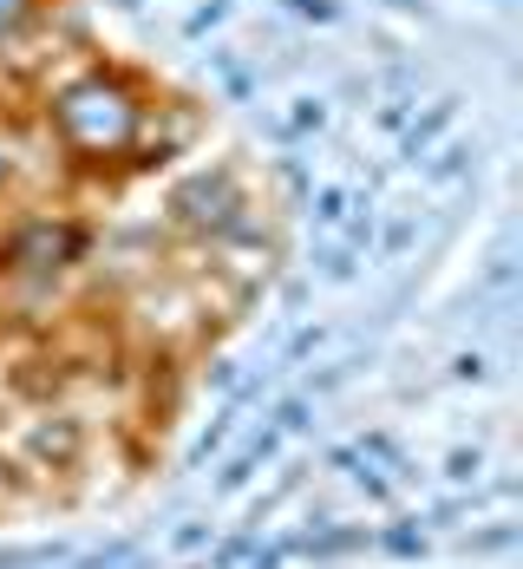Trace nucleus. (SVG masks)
<instances>
[{
	"mask_svg": "<svg viewBox=\"0 0 523 569\" xmlns=\"http://www.w3.org/2000/svg\"><path fill=\"white\" fill-rule=\"evenodd\" d=\"M151 92L138 72L105 66V59H86L79 72L53 79L40 92V124H47V144L72 171H124V158L138 151L144 124H151Z\"/></svg>",
	"mask_w": 523,
	"mask_h": 569,
	"instance_id": "f257e3e1",
	"label": "nucleus"
},
{
	"mask_svg": "<svg viewBox=\"0 0 523 569\" xmlns=\"http://www.w3.org/2000/svg\"><path fill=\"white\" fill-rule=\"evenodd\" d=\"M249 203H255V197H249L242 171L217 158V164L183 171L171 190H164V223H171L177 236H190V242H203V249H210V242H217V236H223Z\"/></svg>",
	"mask_w": 523,
	"mask_h": 569,
	"instance_id": "f03ea898",
	"label": "nucleus"
},
{
	"mask_svg": "<svg viewBox=\"0 0 523 569\" xmlns=\"http://www.w3.org/2000/svg\"><path fill=\"white\" fill-rule=\"evenodd\" d=\"M86 256H92V229L72 223V217H53V210H33V217H20V223L0 236V276H13V282L53 288Z\"/></svg>",
	"mask_w": 523,
	"mask_h": 569,
	"instance_id": "7ed1b4c3",
	"label": "nucleus"
},
{
	"mask_svg": "<svg viewBox=\"0 0 523 569\" xmlns=\"http://www.w3.org/2000/svg\"><path fill=\"white\" fill-rule=\"evenodd\" d=\"M20 452L33 458L40 471H72V465L86 458V419H72V412H40V419H27V426H20Z\"/></svg>",
	"mask_w": 523,
	"mask_h": 569,
	"instance_id": "20e7f679",
	"label": "nucleus"
},
{
	"mask_svg": "<svg viewBox=\"0 0 523 569\" xmlns=\"http://www.w3.org/2000/svg\"><path fill=\"white\" fill-rule=\"evenodd\" d=\"M459 124V99L445 92V99H432L425 112L406 118V131H400V164H425V151L432 144H445V131Z\"/></svg>",
	"mask_w": 523,
	"mask_h": 569,
	"instance_id": "39448f33",
	"label": "nucleus"
},
{
	"mask_svg": "<svg viewBox=\"0 0 523 569\" xmlns=\"http://www.w3.org/2000/svg\"><path fill=\"white\" fill-rule=\"evenodd\" d=\"M373 550L393 557V563H419L432 550V530H419V517H393L386 530H373Z\"/></svg>",
	"mask_w": 523,
	"mask_h": 569,
	"instance_id": "423d86ee",
	"label": "nucleus"
},
{
	"mask_svg": "<svg viewBox=\"0 0 523 569\" xmlns=\"http://www.w3.org/2000/svg\"><path fill=\"white\" fill-rule=\"evenodd\" d=\"M47 13H53L47 0H0V59L13 53V47H20V40H27Z\"/></svg>",
	"mask_w": 523,
	"mask_h": 569,
	"instance_id": "0eeeda50",
	"label": "nucleus"
},
{
	"mask_svg": "<svg viewBox=\"0 0 523 569\" xmlns=\"http://www.w3.org/2000/svg\"><path fill=\"white\" fill-rule=\"evenodd\" d=\"M282 124H289L294 144H301V138H321V131L334 124V99H321V92H301V99H294V112L282 118Z\"/></svg>",
	"mask_w": 523,
	"mask_h": 569,
	"instance_id": "6e6552de",
	"label": "nucleus"
},
{
	"mask_svg": "<svg viewBox=\"0 0 523 569\" xmlns=\"http://www.w3.org/2000/svg\"><path fill=\"white\" fill-rule=\"evenodd\" d=\"M471 158H477V151H471L465 138H452V144H432V151H425V183H459V177L471 171Z\"/></svg>",
	"mask_w": 523,
	"mask_h": 569,
	"instance_id": "1a4fd4ad",
	"label": "nucleus"
},
{
	"mask_svg": "<svg viewBox=\"0 0 523 569\" xmlns=\"http://www.w3.org/2000/svg\"><path fill=\"white\" fill-rule=\"evenodd\" d=\"M235 419H242V412H230V406H223V412H217V419H210V426H203V432L190 439V458H183V465H190V471H203L210 458H217V452H223V446H230Z\"/></svg>",
	"mask_w": 523,
	"mask_h": 569,
	"instance_id": "9d476101",
	"label": "nucleus"
},
{
	"mask_svg": "<svg viewBox=\"0 0 523 569\" xmlns=\"http://www.w3.org/2000/svg\"><path fill=\"white\" fill-rule=\"evenodd\" d=\"M72 557V543H13V550H0V569H59Z\"/></svg>",
	"mask_w": 523,
	"mask_h": 569,
	"instance_id": "9b49d317",
	"label": "nucleus"
},
{
	"mask_svg": "<svg viewBox=\"0 0 523 569\" xmlns=\"http://www.w3.org/2000/svg\"><path fill=\"white\" fill-rule=\"evenodd\" d=\"M269 426H275L282 439H301V432L314 426V399L308 393H282L275 406H269Z\"/></svg>",
	"mask_w": 523,
	"mask_h": 569,
	"instance_id": "f8f14e48",
	"label": "nucleus"
},
{
	"mask_svg": "<svg viewBox=\"0 0 523 569\" xmlns=\"http://www.w3.org/2000/svg\"><path fill=\"white\" fill-rule=\"evenodd\" d=\"M523 543V523H484L465 537V557H511Z\"/></svg>",
	"mask_w": 523,
	"mask_h": 569,
	"instance_id": "ddd939ff",
	"label": "nucleus"
},
{
	"mask_svg": "<svg viewBox=\"0 0 523 569\" xmlns=\"http://www.w3.org/2000/svg\"><path fill=\"white\" fill-rule=\"evenodd\" d=\"M348 210H353V197L341 190V183H314V190H308V217H314L321 229H341Z\"/></svg>",
	"mask_w": 523,
	"mask_h": 569,
	"instance_id": "4468645a",
	"label": "nucleus"
},
{
	"mask_svg": "<svg viewBox=\"0 0 523 569\" xmlns=\"http://www.w3.org/2000/svg\"><path fill=\"white\" fill-rule=\"evenodd\" d=\"M412 242H419V217H393L386 229H373V256L380 262H400Z\"/></svg>",
	"mask_w": 523,
	"mask_h": 569,
	"instance_id": "2eb2a0df",
	"label": "nucleus"
},
{
	"mask_svg": "<svg viewBox=\"0 0 523 569\" xmlns=\"http://www.w3.org/2000/svg\"><path fill=\"white\" fill-rule=\"evenodd\" d=\"M255 543H262V523H249V530H235V537H223V543H210V569H235L255 557Z\"/></svg>",
	"mask_w": 523,
	"mask_h": 569,
	"instance_id": "dca6fc26",
	"label": "nucleus"
},
{
	"mask_svg": "<svg viewBox=\"0 0 523 569\" xmlns=\"http://www.w3.org/2000/svg\"><path fill=\"white\" fill-rule=\"evenodd\" d=\"M255 471H262V465H255L249 452H230L223 465H217V498H235V491H249V485H255Z\"/></svg>",
	"mask_w": 523,
	"mask_h": 569,
	"instance_id": "f3484780",
	"label": "nucleus"
},
{
	"mask_svg": "<svg viewBox=\"0 0 523 569\" xmlns=\"http://www.w3.org/2000/svg\"><path fill=\"white\" fill-rule=\"evenodd\" d=\"M314 276H321V282H353V276H360V249H348V242L321 249V256H314Z\"/></svg>",
	"mask_w": 523,
	"mask_h": 569,
	"instance_id": "a211bd4d",
	"label": "nucleus"
},
{
	"mask_svg": "<svg viewBox=\"0 0 523 569\" xmlns=\"http://www.w3.org/2000/svg\"><path fill=\"white\" fill-rule=\"evenodd\" d=\"M275 183H282L289 203H308V190H314V164H308V158H275Z\"/></svg>",
	"mask_w": 523,
	"mask_h": 569,
	"instance_id": "6ab92c4d",
	"label": "nucleus"
},
{
	"mask_svg": "<svg viewBox=\"0 0 523 569\" xmlns=\"http://www.w3.org/2000/svg\"><path fill=\"white\" fill-rule=\"evenodd\" d=\"M321 347H328V328H321V321H308V328H294V335H289V347H282V360H275V367H301V360H314Z\"/></svg>",
	"mask_w": 523,
	"mask_h": 569,
	"instance_id": "aec40b11",
	"label": "nucleus"
},
{
	"mask_svg": "<svg viewBox=\"0 0 523 569\" xmlns=\"http://www.w3.org/2000/svg\"><path fill=\"white\" fill-rule=\"evenodd\" d=\"M360 367H366V353H353V360H334V367H321V373H308V387H301V393H308V399L334 393V387H348V380L360 373Z\"/></svg>",
	"mask_w": 523,
	"mask_h": 569,
	"instance_id": "412c9836",
	"label": "nucleus"
},
{
	"mask_svg": "<svg viewBox=\"0 0 523 569\" xmlns=\"http://www.w3.org/2000/svg\"><path fill=\"white\" fill-rule=\"evenodd\" d=\"M477 478H484V452H477V446H459V452H445V485L471 491Z\"/></svg>",
	"mask_w": 523,
	"mask_h": 569,
	"instance_id": "4be33fe9",
	"label": "nucleus"
},
{
	"mask_svg": "<svg viewBox=\"0 0 523 569\" xmlns=\"http://www.w3.org/2000/svg\"><path fill=\"white\" fill-rule=\"evenodd\" d=\"M412 112H419V92H386V106H380V118H373V124L400 138V131H406V118H412Z\"/></svg>",
	"mask_w": 523,
	"mask_h": 569,
	"instance_id": "5701e85b",
	"label": "nucleus"
},
{
	"mask_svg": "<svg viewBox=\"0 0 523 569\" xmlns=\"http://www.w3.org/2000/svg\"><path fill=\"white\" fill-rule=\"evenodd\" d=\"M210 543H217V530H210L203 517H183L171 530V550H183V557H197V550H210Z\"/></svg>",
	"mask_w": 523,
	"mask_h": 569,
	"instance_id": "b1692460",
	"label": "nucleus"
},
{
	"mask_svg": "<svg viewBox=\"0 0 523 569\" xmlns=\"http://www.w3.org/2000/svg\"><path fill=\"white\" fill-rule=\"evenodd\" d=\"M353 485H360V498H366V505H393V478H386L380 465H366V458H360V471H353Z\"/></svg>",
	"mask_w": 523,
	"mask_h": 569,
	"instance_id": "393cba45",
	"label": "nucleus"
},
{
	"mask_svg": "<svg viewBox=\"0 0 523 569\" xmlns=\"http://www.w3.org/2000/svg\"><path fill=\"white\" fill-rule=\"evenodd\" d=\"M223 20H230V0H203V7L183 20V40H203V33H217Z\"/></svg>",
	"mask_w": 523,
	"mask_h": 569,
	"instance_id": "a878e982",
	"label": "nucleus"
},
{
	"mask_svg": "<svg viewBox=\"0 0 523 569\" xmlns=\"http://www.w3.org/2000/svg\"><path fill=\"white\" fill-rule=\"evenodd\" d=\"M452 380H459V387H484V380H491V360H484L477 347H465V353L452 360Z\"/></svg>",
	"mask_w": 523,
	"mask_h": 569,
	"instance_id": "bb28decb",
	"label": "nucleus"
},
{
	"mask_svg": "<svg viewBox=\"0 0 523 569\" xmlns=\"http://www.w3.org/2000/svg\"><path fill=\"white\" fill-rule=\"evenodd\" d=\"M294 20H314V27H334L341 20V0H282Z\"/></svg>",
	"mask_w": 523,
	"mask_h": 569,
	"instance_id": "cd10ccee",
	"label": "nucleus"
},
{
	"mask_svg": "<svg viewBox=\"0 0 523 569\" xmlns=\"http://www.w3.org/2000/svg\"><path fill=\"white\" fill-rule=\"evenodd\" d=\"M289 537H269V543H255V557L249 563H235V569H289Z\"/></svg>",
	"mask_w": 523,
	"mask_h": 569,
	"instance_id": "c85d7f7f",
	"label": "nucleus"
},
{
	"mask_svg": "<svg viewBox=\"0 0 523 569\" xmlns=\"http://www.w3.org/2000/svg\"><path fill=\"white\" fill-rule=\"evenodd\" d=\"M197 380H203V387H210V393H230L235 380H242V367H235L230 353H217V360H210V367H203V373H197Z\"/></svg>",
	"mask_w": 523,
	"mask_h": 569,
	"instance_id": "c756f323",
	"label": "nucleus"
},
{
	"mask_svg": "<svg viewBox=\"0 0 523 569\" xmlns=\"http://www.w3.org/2000/svg\"><path fill=\"white\" fill-rule=\"evenodd\" d=\"M477 505H484V498H445V505H432V523H439V530H459V517H471Z\"/></svg>",
	"mask_w": 523,
	"mask_h": 569,
	"instance_id": "7c9ffc66",
	"label": "nucleus"
},
{
	"mask_svg": "<svg viewBox=\"0 0 523 569\" xmlns=\"http://www.w3.org/2000/svg\"><path fill=\"white\" fill-rule=\"evenodd\" d=\"M242 452L255 458V465H269V458L282 452V432H275V426H262V432H249V446H242Z\"/></svg>",
	"mask_w": 523,
	"mask_h": 569,
	"instance_id": "2f4dec72",
	"label": "nucleus"
},
{
	"mask_svg": "<svg viewBox=\"0 0 523 569\" xmlns=\"http://www.w3.org/2000/svg\"><path fill=\"white\" fill-rule=\"evenodd\" d=\"M13 177H20V144L0 131V190H13Z\"/></svg>",
	"mask_w": 523,
	"mask_h": 569,
	"instance_id": "473e14b6",
	"label": "nucleus"
},
{
	"mask_svg": "<svg viewBox=\"0 0 523 569\" xmlns=\"http://www.w3.org/2000/svg\"><path fill=\"white\" fill-rule=\"evenodd\" d=\"M328 471L353 478V471H360V446H334V452H328Z\"/></svg>",
	"mask_w": 523,
	"mask_h": 569,
	"instance_id": "72a5a7b5",
	"label": "nucleus"
},
{
	"mask_svg": "<svg viewBox=\"0 0 523 569\" xmlns=\"http://www.w3.org/2000/svg\"><path fill=\"white\" fill-rule=\"evenodd\" d=\"M308 308V282H289L282 288V315H301Z\"/></svg>",
	"mask_w": 523,
	"mask_h": 569,
	"instance_id": "f704fd0d",
	"label": "nucleus"
},
{
	"mask_svg": "<svg viewBox=\"0 0 523 569\" xmlns=\"http://www.w3.org/2000/svg\"><path fill=\"white\" fill-rule=\"evenodd\" d=\"M386 7H400V13H432V0H386Z\"/></svg>",
	"mask_w": 523,
	"mask_h": 569,
	"instance_id": "c9c22d12",
	"label": "nucleus"
},
{
	"mask_svg": "<svg viewBox=\"0 0 523 569\" xmlns=\"http://www.w3.org/2000/svg\"><path fill=\"white\" fill-rule=\"evenodd\" d=\"M183 569H210V563H183Z\"/></svg>",
	"mask_w": 523,
	"mask_h": 569,
	"instance_id": "e433bc0d",
	"label": "nucleus"
}]
</instances>
